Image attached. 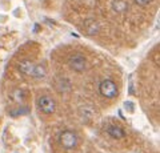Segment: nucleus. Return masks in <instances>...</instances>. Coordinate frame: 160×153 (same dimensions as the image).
I'll use <instances>...</instances> for the list:
<instances>
[{"label":"nucleus","instance_id":"1","mask_svg":"<svg viewBox=\"0 0 160 153\" xmlns=\"http://www.w3.org/2000/svg\"><path fill=\"white\" fill-rule=\"evenodd\" d=\"M59 142L60 145L66 149H75L79 144V139L76 136V133L72 131H64L60 133L59 136Z\"/></svg>","mask_w":160,"mask_h":153},{"label":"nucleus","instance_id":"2","mask_svg":"<svg viewBox=\"0 0 160 153\" xmlns=\"http://www.w3.org/2000/svg\"><path fill=\"white\" fill-rule=\"evenodd\" d=\"M99 92H100V95L104 96V97L113 98V97L118 96L119 89H118V85L115 84L113 80H111V79H106V80H103L102 83H100Z\"/></svg>","mask_w":160,"mask_h":153},{"label":"nucleus","instance_id":"3","mask_svg":"<svg viewBox=\"0 0 160 153\" xmlns=\"http://www.w3.org/2000/svg\"><path fill=\"white\" fill-rule=\"evenodd\" d=\"M38 107H39V111L42 113H46V115H52L56 111V103L48 95H43L39 97Z\"/></svg>","mask_w":160,"mask_h":153},{"label":"nucleus","instance_id":"4","mask_svg":"<svg viewBox=\"0 0 160 153\" xmlns=\"http://www.w3.org/2000/svg\"><path fill=\"white\" fill-rule=\"evenodd\" d=\"M68 64H69V67H71V69L76 71V72H83V71H86V68H87V59L83 55H80V53H76V55H72L69 57Z\"/></svg>","mask_w":160,"mask_h":153},{"label":"nucleus","instance_id":"5","mask_svg":"<svg viewBox=\"0 0 160 153\" xmlns=\"http://www.w3.org/2000/svg\"><path fill=\"white\" fill-rule=\"evenodd\" d=\"M33 68H35V64L32 60H29V59H24V60L19 63V71L26 76H32Z\"/></svg>","mask_w":160,"mask_h":153},{"label":"nucleus","instance_id":"6","mask_svg":"<svg viewBox=\"0 0 160 153\" xmlns=\"http://www.w3.org/2000/svg\"><path fill=\"white\" fill-rule=\"evenodd\" d=\"M106 131L109 136L112 137V139L115 140H122L123 137H124V131H123V128L122 127H119V125H115V124H111V125H108L106 128Z\"/></svg>","mask_w":160,"mask_h":153},{"label":"nucleus","instance_id":"7","mask_svg":"<svg viewBox=\"0 0 160 153\" xmlns=\"http://www.w3.org/2000/svg\"><path fill=\"white\" fill-rule=\"evenodd\" d=\"M84 32L87 35H96L99 32V23L95 20V19H88V20L84 22Z\"/></svg>","mask_w":160,"mask_h":153},{"label":"nucleus","instance_id":"8","mask_svg":"<svg viewBox=\"0 0 160 153\" xmlns=\"http://www.w3.org/2000/svg\"><path fill=\"white\" fill-rule=\"evenodd\" d=\"M46 76V67L43 64H35V68H33V72H32V76L33 79H43Z\"/></svg>","mask_w":160,"mask_h":153},{"label":"nucleus","instance_id":"9","mask_svg":"<svg viewBox=\"0 0 160 153\" xmlns=\"http://www.w3.org/2000/svg\"><path fill=\"white\" fill-rule=\"evenodd\" d=\"M112 7L116 12H123L127 9V3L124 2V0H115L112 3Z\"/></svg>","mask_w":160,"mask_h":153},{"label":"nucleus","instance_id":"10","mask_svg":"<svg viewBox=\"0 0 160 153\" xmlns=\"http://www.w3.org/2000/svg\"><path fill=\"white\" fill-rule=\"evenodd\" d=\"M135 3H136L138 6H140V7H146V6H148V4L151 3V0H135Z\"/></svg>","mask_w":160,"mask_h":153}]
</instances>
